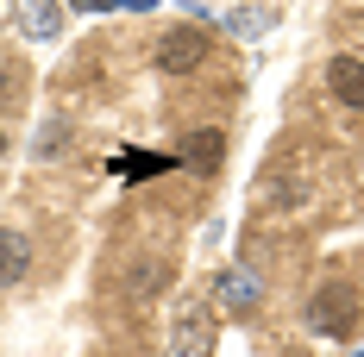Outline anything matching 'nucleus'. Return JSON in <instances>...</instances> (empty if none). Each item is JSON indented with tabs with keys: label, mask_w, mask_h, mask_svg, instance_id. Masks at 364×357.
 Listing matches in <instances>:
<instances>
[{
	"label": "nucleus",
	"mask_w": 364,
	"mask_h": 357,
	"mask_svg": "<svg viewBox=\"0 0 364 357\" xmlns=\"http://www.w3.org/2000/svg\"><path fill=\"white\" fill-rule=\"evenodd\" d=\"M220 157H226V138H220V132H188L182 150H176V163H182V170H195V176H214Z\"/></svg>",
	"instance_id": "obj_5"
},
{
	"label": "nucleus",
	"mask_w": 364,
	"mask_h": 357,
	"mask_svg": "<svg viewBox=\"0 0 364 357\" xmlns=\"http://www.w3.org/2000/svg\"><path fill=\"white\" fill-rule=\"evenodd\" d=\"M164 282H170V263H145L132 276V295H151V288H164Z\"/></svg>",
	"instance_id": "obj_9"
},
{
	"label": "nucleus",
	"mask_w": 364,
	"mask_h": 357,
	"mask_svg": "<svg viewBox=\"0 0 364 357\" xmlns=\"http://www.w3.org/2000/svg\"><path fill=\"white\" fill-rule=\"evenodd\" d=\"M32 276V245H26V232H6L0 226V288L26 282Z\"/></svg>",
	"instance_id": "obj_7"
},
{
	"label": "nucleus",
	"mask_w": 364,
	"mask_h": 357,
	"mask_svg": "<svg viewBox=\"0 0 364 357\" xmlns=\"http://www.w3.org/2000/svg\"><path fill=\"white\" fill-rule=\"evenodd\" d=\"M0 150H6V132H0Z\"/></svg>",
	"instance_id": "obj_10"
},
{
	"label": "nucleus",
	"mask_w": 364,
	"mask_h": 357,
	"mask_svg": "<svg viewBox=\"0 0 364 357\" xmlns=\"http://www.w3.org/2000/svg\"><path fill=\"white\" fill-rule=\"evenodd\" d=\"M327 88L339 107H358L364 113V57H333L327 63Z\"/></svg>",
	"instance_id": "obj_4"
},
{
	"label": "nucleus",
	"mask_w": 364,
	"mask_h": 357,
	"mask_svg": "<svg viewBox=\"0 0 364 357\" xmlns=\"http://www.w3.org/2000/svg\"><path fill=\"white\" fill-rule=\"evenodd\" d=\"M214 301L220 307H257V301H264V282H257L252 270H220L214 276Z\"/></svg>",
	"instance_id": "obj_6"
},
{
	"label": "nucleus",
	"mask_w": 364,
	"mask_h": 357,
	"mask_svg": "<svg viewBox=\"0 0 364 357\" xmlns=\"http://www.w3.org/2000/svg\"><path fill=\"white\" fill-rule=\"evenodd\" d=\"M170 357H214V326H208L201 307H188V314L176 320V332H170Z\"/></svg>",
	"instance_id": "obj_3"
},
{
	"label": "nucleus",
	"mask_w": 364,
	"mask_h": 357,
	"mask_svg": "<svg viewBox=\"0 0 364 357\" xmlns=\"http://www.w3.org/2000/svg\"><path fill=\"white\" fill-rule=\"evenodd\" d=\"M50 26H57V13H50V0H26V32H50Z\"/></svg>",
	"instance_id": "obj_8"
},
{
	"label": "nucleus",
	"mask_w": 364,
	"mask_h": 357,
	"mask_svg": "<svg viewBox=\"0 0 364 357\" xmlns=\"http://www.w3.org/2000/svg\"><path fill=\"white\" fill-rule=\"evenodd\" d=\"M352 314H358V288H352V282H327L314 301H308V326H314L321 339L352 332Z\"/></svg>",
	"instance_id": "obj_1"
},
{
	"label": "nucleus",
	"mask_w": 364,
	"mask_h": 357,
	"mask_svg": "<svg viewBox=\"0 0 364 357\" xmlns=\"http://www.w3.org/2000/svg\"><path fill=\"white\" fill-rule=\"evenodd\" d=\"M201 57H208V32L201 26H176V32H164V44H157V70L164 75L201 70Z\"/></svg>",
	"instance_id": "obj_2"
}]
</instances>
